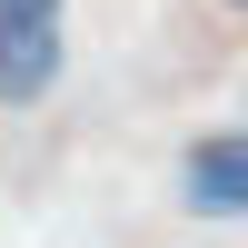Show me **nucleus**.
<instances>
[{"instance_id":"f257e3e1","label":"nucleus","mask_w":248,"mask_h":248,"mask_svg":"<svg viewBox=\"0 0 248 248\" xmlns=\"http://www.w3.org/2000/svg\"><path fill=\"white\" fill-rule=\"evenodd\" d=\"M60 10L70 0H0V109H40L60 90Z\"/></svg>"},{"instance_id":"f03ea898","label":"nucleus","mask_w":248,"mask_h":248,"mask_svg":"<svg viewBox=\"0 0 248 248\" xmlns=\"http://www.w3.org/2000/svg\"><path fill=\"white\" fill-rule=\"evenodd\" d=\"M179 209L189 218H248V129H209L179 159Z\"/></svg>"},{"instance_id":"7ed1b4c3","label":"nucleus","mask_w":248,"mask_h":248,"mask_svg":"<svg viewBox=\"0 0 248 248\" xmlns=\"http://www.w3.org/2000/svg\"><path fill=\"white\" fill-rule=\"evenodd\" d=\"M238 10H248V0H238Z\"/></svg>"}]
</instances>
